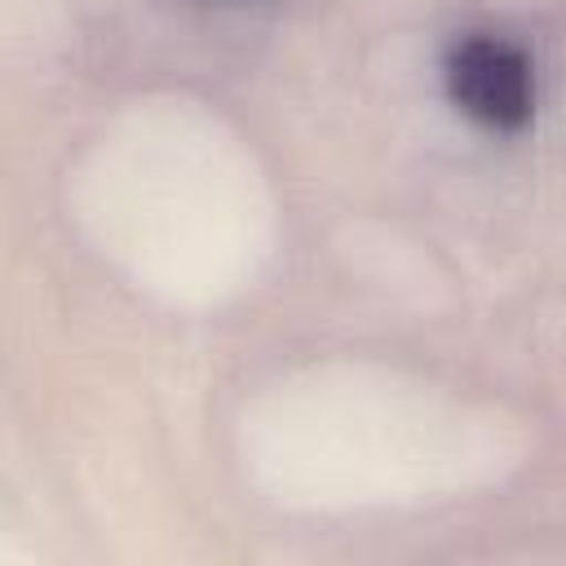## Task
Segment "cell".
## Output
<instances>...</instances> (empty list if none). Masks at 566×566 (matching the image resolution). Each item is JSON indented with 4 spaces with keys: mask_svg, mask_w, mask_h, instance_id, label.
Wrapping results in <instances>:
<instances>
[{
    "mask_svg": "<svg viewBox=\"0 0 566 566\" xmlns=\"http://www.w3.org/2000/svg\"><path fill=\"white\" fill-rule=\"evenodd\" d=\"M447 88H451V102L486 128L509 133L531 119V102H535L531 62L517 44L500 35L460 40L447 57Z\"/></svg>",
    "mask_w": 566,
    "mask_h": 566,
    "instance_id": "6da1fadb",
    "label": "cell"
}]
</instances>
